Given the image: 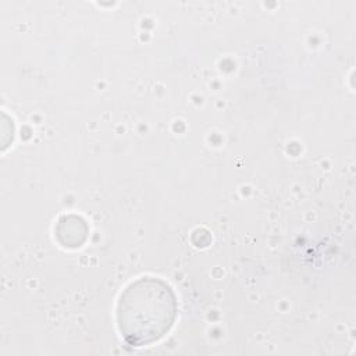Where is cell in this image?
Returning a JSON list of instances; mask_svg holds the SVG:
<instances>
[{
    "instance_id": "cell-1",
    "label": "cell",
    "mask_w": 356,
    "mask_h": 356,
    "mask_svg": "<svg viewBox=\"0 0 356 356\" xmlns=\"http://www.w3.org/2000/svg\"><path fill=\"white\" fill-rule=\"evenodd\" d=\"M177 312L175 293L165 281L139 277L125 286L117 300V328L128 345L146 346L171 330Z\"/></svg>"
}]
</instances>
